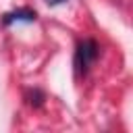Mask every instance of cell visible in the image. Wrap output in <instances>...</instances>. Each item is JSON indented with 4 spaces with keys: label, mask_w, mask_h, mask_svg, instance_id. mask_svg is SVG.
Listing matches in <instances>:
<instances>
[{
    "label": "cell",
    "mask_w": 133,
    "mask_h": 133,
    "mask_svg": "<svg viewBox=\"0 0 133 133\" xmlns=\"http://www.w3.org/2000/svg\"><path fill=\"white\" fill-rule=\"evenodd\" d=\"M98 50H100V48H98V44H96L94 39H83V42L77 44L75 60H73L77 75H85V73H87L89 64L98 58Z\"/></svg>",
    "instance_id": "1"
},
{
    "label": "cell",
    "mask_w": 133,
    "mask_h": 133,
    "mask_svg": "<svg viewBox=\"0 0 133 133\" xmlns=\"http://www.w3.org/2000/svg\"><path fill=\"white\" fill-rule=\"evenodd\" d=\"M15 21H35V10H29V8H19V10H12L8 15H4V25H10Z\"/></svg>",
    "instance_id": "2"
},
{
    "label": "cell",
    "mask_w": 133,
    "mask_h": 133,
    "mask_svg": "<svg viewBox=\"0 0 133 133\" xmlns=\"http://www.w3.org/2000/svg\"><path fill=\"white\" fill-rule=\"evenodd\" d=\"M48 6H58V4H64V2H69V0H44Z\"/></svg>",
    "instance_id": "3"
}]
</instances>
